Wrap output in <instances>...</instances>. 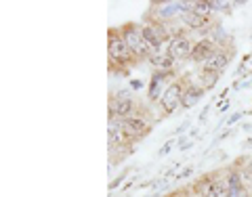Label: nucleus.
<instances>
[{
  "label": "nucleus",
  "mask_w": 252,
  "mask_h": 197,
  "mask_svg": "<svg viewBox=\"0 0 252 197\" xmlns=\"http://www.w3.org/2000/svg\"><path fill=\"white\" fill-rule=\"evenodd\" d=\"M208 112H210V105H206V107L202 109V113H200V122L206 120V117H208Z\"/></svg>",
  "instance_id": "cd10ccee"
},
{
  "label": "nucleus",
  "mask_w": 252,
  "mask_h": 197,
  "mask_svg": "<svg viewBox=\"0 0 252 197\" xmlns=\"http://www.w3.org/2000/svg\"><path fill=\"white\" fill-rule=\"evenodd\" d=\"M242 115H244V112H238V113L229 115V117H227V122H225V126H233V124H238V122L242 120Z\"/></svg>",
  "instance_id": "4be33fe9"
},
{
  "label": "nucleus",
  "mask_w": 252,
  "mask_h": 197,
  "mask_svg": "<svg viewBox=\"0 0 252 197\" xmlns=\"http://www.w3.org/2000/svg\"><path fill=\"white\" fill-rule=\"evenodd\" d=\"M189 147H193V141H185V143L179 145V151H187Z\"/></svg>",
  "instance_id": "a878e982"
},
{
  "label": "nucleus",
  "mask_w": 252,
  "mask_h": 197,
  "mask_svg": "<svg viewBox=\"0 0 252 197\" xmlns=\"http://www.w3.org/2000/svg\"><path fill=\"white\" fill-rule=\"evenodd\" d=\"M244 145H246V147H252V137H250V139H246V143H244Z\"/></svg>",
  "instance_id": "2f4dec72"
},
{
  "label": "nucleus",
  "mask_w": 252,
  "mask_h": 197,
  "mask_svg": "<svg viewBox=\"0 0 252 197\" xmlns=\"http://www.w3.org/2000/svg\"><path fill=\"white\" fill-rule=\"evenodd\" d=\"M128 172H130V170H124V172H120V174H118V176L112 180V183H109V191H116V189L120 187V185L124 183V180H126V176H128Z\"/></svg>",
  "instance_id": "6ab92c4d"
},
{
  "label": "nucleus",
  "mask_w": 252,
  "mask_h": 197,
  "mask_svg": "<svg viewBox=\"0 0 252 197\" xmlns=\"http://www.w3.org/2000/svg\"><path fill=\"white\" fill-rule=\"evenodd\" d=\"M248 193H250V197H252V187H250V189H248Z\"/></svg>",
  "instance_id": "473e14b6"
},
{
  "label": "nucleus",
  "mask_w": 252,
  "mask_h": 197,
  "mask_svg": "<svg viewBox=\"0 0 252 197\" xmlns=\"http://www.w3.org/2000/svg\"><path fill=\"white\" fill-rule=\"evenodd\" d=\"M233 46H219V49L210 55V59L204 63L200 69H208V72H217V74H223V69L231 63V57H233Z\"/></svg>",
  "instance_id": "ddd939ff"
},
{
  "label": "nucleus",
  "mask_w": 252,
  "mask_h": 197,
  "mask_svg": "<svg viewBox=\"0 0 252 197\" xmlns=\"http://www.w3.org/2000/svg\"><path fill=\"white\" fill-rule=\"evenodd\" d=\"M219 49V44L212 40L210 36H204V38H198L193 44V51H191V57H189V63H195V65H204L208 59H210V55L215 53Z\"/></svg>",
  "instance_id": "f8f14e48"
},
{
  "label": "nucleus",
  "mask_w": 252,
  "mask_h": 197,
  "mask_svg": "<svg viewBox=\"0 0 252 197\" xmlns=\"http://www.w3.org/2000/svg\"><path fill=\"white\" fill-rule=\"evenodd\" d=\"M120 122L124 126V130L128 132L137 143L154 130V117L152 115H132V117H126V120H120Z\"/></svg>",
  "instance_id": "9d476101"
},
{
  "label": "nucleus",
  "mask_w": 252,
  "mask_h": 197,
  "mask_svg": "<svg viewBox=\"0 0 252 197\" xmlns=\"http://www.w3.org/2000/svg\"><path fill=\"white\" fill-rule=\"evenodd\" d=\"M229 107H231V101L227 99L223 101V103H219V113H225V112H229Z\"/></svg>",
  "instance_id": "5701e85b"
},
{
  "label": "nucleus",
  "mask_w": 252,
  "mask_h": 197,
  "mask_svg": "<svg viewBox=\"0 0 252 197\" xmlns=\"http://www.w3.org/2000/svg\"><path fill=\"white\" fill-rule=\"evenodd\" d=\"M193 13L202 15V17H212V4L210 0H193V2H189Z\"/></svg>",
  "instance_id": "f3484780"
},
{
  "label": "nucleus",
  "mask_w": 252,
  "mask_h": 197,
  "mask_svg": "<svg viewBox=\"0 0 252 197\" xmlns=\"http://www.w3.org/2000/svg\"><path fill=\"white\" fill-rule=\"evenodd\" d=\"M187 126H189V120H185V122L181 124V126H179V128H177L175 132H172V135H175V137H181V135H183V132L187 130Z\"/></svg>",
  "instance_id": "b1692460"
},
{
  "label": "nucleus",
  "mask_w": 252,
  "mask_h": 197,
  "mask_svg": "<svg viewBox=\"0 0 252 197\" xmlns=\"http://www.w3.org/2000/svg\"><path fill=\"white\" fill-rule=\"evenodd\" d=\"M242 130L244 132H250L252 130V124H242Z\"/></svg>",
  "instance_id": "c756f323"
},
{
  "label": "nucleus",
  "mask_w": 252,
  "mask_h": 197,
  "mask_svg": "<svg viewBox=\"0 0 252 197\" xmlns=\"http://www.w3.org/2000/svg\"><path fill=\"white\" fill-rule=\"evenodd\" d=\"M193 166H185L183 170H181V172H177V183H179V180H187L189 176H191L193 174Z\"/></svg>",
  "instance_id": "aec40b11"
},
{
  "label": "nucleus",
  "mask_w": 252,
  "mask_h": 197,
  "mask_svg": "<svg viewBox=\"0 0 252 197\" xmlns=\"http://www.w3.org/2000/svg\"><path fill=\"white\" fill-rule=\"evenodd\" d=\"M193 44H195V40H193L191 31H187L185 28H177V29H172V34H170V40L166 44V53L175 63L189 61Z\"/></svg>",
  "instance_id": "7ed1b4c3"
},
{
  "label": "nucleus",
  "mask_w": 252,
  "mask_h": 197,
  "mask_svg": "<svg viewBox=\"0 0 252 197\" xmlns=\"http://www.w3.org/2000/svg\"><path fill=\"white\" fill-rule=\"evenodd\" d=\"M107 145H109L112 155H122V153L128 155L135 149L137 141L124 130L120 120H112L107 124Z\"/></svg>",
  "instance_id": "0eeeda50"
},
{
  "label": "nucleus",
  "mask_w": 252,
  "mask_h": 197,
  "mask_svg": "<svg viewBox=\"0 0 252 197\" xmlns=\"http://www.w3.org/2000/svg\"><path fill=\"white\" fill-rule=\"evenodd\" d=\"M219 80H220V74H217V72H208V69H200V74H198V84L202 86L204 90H212L215 86L219 84Z\"/></svg>",
  "instance_id": "dca6fc26"
},
{
  "label": "nucleus",
  "mask_w": 252,
  "mask_h": 197,
  "mask_svg": "<svg viewBox=\"0 0 252 197\" xmlns=\"http://www.w3.org/2000/svg\"><path fill=\"white\" fill-rule=\"evenodd\" d=\"M187 197H200V193L195 191V189L191 185H187Z\"/></svg>",
  "instance_id": "bb28decb"
},
{
  "label": "nucleus",
  "mask_w": 252,
  "mask_h": 197,
  "mask_svg": "<svg viewBox=\"0 0 252 197\" xmlns=\"http://www.w3.org/2000/svg\"><path fill=\"white\" fill-rule=\"evenodd\" d=\"M137 178H139V176H130V180H126V183L122 185V191L126 193V189H130L132 185H135V180H137Z\"/></svg>",
  "instance_id": "393cba45"
},
{
  "label": "nucleus",
  "mask_w": 252,
  "mask_h": 197,
  "mask_svg": "<svg viewBox=\"0 0 252 197\" xmlns=\"http://www.w3.org/2000/svg\"><path fill=\"white\" fill-rule=\"evenodd\" d=\"M147 63L152 65L154 72H175V67H177V63L168 57V53H166V51L154 53L152 57L147 59Z\"/></svg>",
  "instance_id": "2eb2a0df"
},
{
  "label": "nucleus",
  "mask_w": 252,
  "mask_h": 197,
  "mask_svg": "<svg viewBox=\"0 0 252 197\" xmlns=\"http://www.w3.org/2000/svg\"><path fill=\"white\" fill-rule=\"evenodd\" d=\"M132 115H149L141 112V105L130 97V90H116L109 94L107 103V117L112 120H126Z\"/></svg>",
  "instance_id": "f03ea898"
},
{
  "label": "nucleus",
  "mask_w": 252,
  "mask_h": 197,
  "mask_svg": "<svg viewBox=\"0 0 252 197\" xmlns=\"http://www.w3.org/2000/svg\"><path fill=\"white\" fill-rule=\"evenodd\" d=\"M120 34L124 38V42L128 44V49L132 51V55L139 59V61H147L152 57V49L147 46L145 38H143V31H141V26L135 21H128V23H122L120 26Z\"/></svg>",
  "instance_id": "39448f33"
},
{
  "label": "nucleus",
  "mask_w": 252,
  "mask_h": 197,
  "mask_svg": "<svg viewBox=\"0 0 252 197\" xmlns=\"http://www.w3.org/2000/svg\"><path fill=\"white\" fill-rule=\"evenodd\" d=\"M225 183H227V197H246L248 187L244 183L242 172L235 164H231V166L225 170Z\"/></svg>",
  "instance_id": "9b49d317"
},
{
  "label": "nucleus",
  "mask_w": 252,
  "mask_h": 197,
  "mask_svg": "<svg viewBox=\"0 0 252 197\" xmlns=\"http://www.w3.org/2000/svg\"><path fill=\"white\" fill-rule=\"evenodd\" d=\"M164 197H187V187H177L175 191H170L166 193Z\"/></svg>",
  "instance_id": "412c9836"
},
{
  "label": "nucleus",
  "mask_w": 252,
  "mask_h": 197,
  "mask_svg": "<svg viewBox=\"0 0 252 197\" xmlns=\"http://www.w3.org/2000/svg\"><path fill=\"white\" fill-rule=\"evenodd\" d=\"M185 82H187V74L179 76L177 80H172L168 84V88L164 90L158 107L162 109V117H168L172 113H177L179 109H183V92H185Z\"/></svg>",
  "instance_id": "20e7f679"
},
{
  "label": "nucleus",
  "mask_w": 252,
  "mask_h": 197,
  "mask_svg": "<svg viewBox=\"0 0 252 197\" xmlns=\"http://www.w3.org/2000/svg\"><path fill=\"white\" fill-rule=\"evenodd\" d=\"M172 80H177L175 72H152L149 82H147V90H145V97L149 103H160L164 90L168 88V84Z\"/></svg>",
  "instance_id": "6e6552de"
},
{
  "label": "nucleus",
  "mask_w": 252,
  "mask_h": 197,
  "mask_svg": "<svg viewBox=\"0 0 252 197\" xmlns=\"http://www.w3.org/2000/svg\"><path fill=\"white\" fill-rule=\"evenodd\" d=\"M130 88H135V90L143 88V82H139V80H132V82H130Z\"/></svg>",
  "instance_id": "c85d7f7f"
},
{
  "label": "nucleus",
  "mask_w": 252,
  "mask_h": 197,
  "mask_svg": "<svg viewBox=\"0 0 252 197\" xmlns=\"http://www.w3.org/2000/svg\"><path fill=\"white\" fill-rule=\"evenodd\" d=\"M227 92H229V88H225V90H220V94H219V99H225V97H227Z\"/></svg>",
  "instance_id": "7c9ffc66"
},
{
  "label": "nucleus",
  "mask_w": 252,
  "mask_h": 197,
  "mask_svg": "<svg viewBox=\"0 0 252 197\" xmlns=\"http://www.w3.org/2000/svg\"><path fill=\"white\" fill-rule=\"evenodd\" d=\"M189 9V2H152L149 11L145 13V21H154V23H162L168 26L172 19H181V15Z\"/></svg>",
  "instance_id": "423d86ee"
},
{
  "label": "nucleus",
  "mask_w": 252,
  "mask_h": 197,
  "mask_svg": "<svg viewBox=\"0 0 252 197\" xmlns=\"http://www.w3.org/2000/svg\"><path fill=\"white\" fill-rule=\"evenodd\" d=\"M204 94H206V90H204L202 86L198 84V80L193 82L191 78H189V74H187L185 92H183V109H193L204 99Z\"/></svg>",
  "instance_id": "4468645a"
},
{
  "label": "nucleus",
  "mask_w": 252,
  "mask_h": 197,
  "mask_svg": "<svg viewBox=\"0 0 252 197\" xmlns=\"http://www.w3.org/2000/svg\"><path fill=\"white\" fill-rule=\"evenodd\" d=\"M107 55H109V72L116 76H128L130 67L139 63V59L128 49V44L124 42L120 28H109L107 31Z\"/></svg>",
  "instance_id": "f257e3e1"
},
{
  "label": "nucleus",
  "mask_w": 252,
  "mask_h": 197,
  "mask_svg": "<svg viewBox=\"0 0 252 197\" xmlns=\"http://www.w3.org/2000/svg\"><path fill=\"white\" fill-rule=\"evenodd\" d=\"M181 23H183V28L187 31H191V34H202V38L204 36H210L212 28L217 26L212 17H202V15L191 11V6H189V9L183 15H181Z\"/></svg>",
  "instance_id": "1a4fd4ad"
},
{
  "label": "nucleus",
  "mask_w": 252,
  "mask_h": 197,
  "mask_svg": "<svg viewBox=\"0 0 252 197\" xmlns=\"http://www.w3.org/2000/svg\"><path fill=\"white\" fill-rule=\"evenodd\" d=\"M177 143H181V141H177V139H168L166 143H164V145L160 147V151H158V157H164V155H168V153L172 151V147H175Z\"/></svg>",
  "instance_id": "a211bd4d"
}]
</instances>
